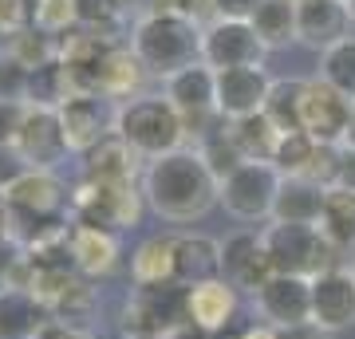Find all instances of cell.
Segmentation results:
<instances>
[{
  "label": "cell",
  "mask_w": 355,
  "mask_h": 339,
  "mask_svg": "<svg viewBox=\"0 0 355 339\" xmlns=\"http://www.w3.org/2000/svg\"><path fill=\"white\" fill-rule=\"evenodd\" d=\"M280 186H284V174L272 162H245L221 182V205L237 221H272Z\"/></svg>",
  "instance_id": "8992f818"
},
{
  "label": "cell",
  "mask_w": 355,
  "mask_h": 339,
  "mask_svg": "<svg viewBox=\"0 0 355 339\" xmlns=\"http://www.w3.org/2000/svg\"><path fill=\"white\" fill-rule=\"evenodd\" d=\"M166 83V99L174 103L182 114H202V111H217V71L209 63H190V67H182L174 71ZM221 114V111H217Z\"/></svg>",
  "instance_id": "d6986e66"
},
{
  "label": "cell",
  "mask_w": 355,
  "mask_h": 339,
  "mask_svg": "<svg viewBox=\"0 0 355 339\" xmlns=\"http://www.w3.org/2000/svg\"><path fill=\"white\" fill-rule=\"evenodd\" d=\"M340 186L355 189V150L352 146H340Z\"/></svg>",
  "instance_id": "ee69618b"
},
{
  "label": "cell",
  "mask_w": 355,
  "mask_h": 339,
  "mask_svg": "<svg viewBox=\"0 0 355 339\" xmlns=\"http://www.w3.org/2000/svg\"><path fill=\"white\" fill-rule=\"evenodd\" d=\"M229 134H233V142L241 146L245 162H272V154H277L280 139H284L277 126H272L268 114H249V119L229 123Z\"/></svg>",
  "instance_id": "d4e9b609"
},
{
  "label": "cell",
  "mask_w": 355,
  "mask_h": 339,
  "mask_svg": "<svg viewBox=\"0 0 355 339\" xmlns=\"http://www.w3.org/2000/svg\"><path fill=\"white\" fill-rule=\"evenodd\" d=\"M142 198L146 209L158 214L170 225H193L214 205H221V182L205 166L198 146H182L174 154H162L142 170Z\"/></svg>",
  "instance_id": "6da1fadb"
},
{
  "label": "cell",
  "mask_w": 355,
  "mask_h": 339,
  "mask_svg": "<svg viewBox=\"0 0 355 339\" xmlns=\"http://www.w3.org/2000/svg\"><path fill=\"white\" fill-rule=\"evenodd\" d=\"M174 280L182 288L221 280V241L205 233H174Z\"/></svg>",
  "instance_id": "2e32d148"
},
{
  "label": "cell",
  "mask_w": 355,
  "mask_h": 339,
  "mask_svg": "<svg viewBox=\"0 0 355 339\" xmlns=\"http://www.w3.org/2000/svg\"><path fill=\"white\" fill-rule=\"evenodd\" d=\"M241 339H280V327L272 324H253V327H245Z\"/></svg>",
  "instance_id": "bcb514c9"
},
{
  "label": "cell",
  "mask_w": 355,
  "mask_h": 339,
  "mask_svg": "<svg viewBox=\"0 0 355 339\" xmlns=\"http://www.w3.org/2000/svg\"><path fill=\"white\" fill-rule=\"evenodd\" d=\"M324 198L328 189L312 186L304 177H284L280 198L272 205V221H288V225H320L324 217Z\"/></svg>",
  "instance_id": "603a6c76"
},
{
  "label": "cell",
  "mask_w": 355,
  "mask_h": 339,
  "mask_svg": "<svg viewBox=\"0 0 355 339\" xmlns=\"http://www.w3.org/2000/svg\"><path fill=\"white\" fill-rule=\"evenodd\" d=\"M142 186L139 182H91L83 177L71 189V217L79 225H99L111 233L135 229L142 221Z\"/></svg>",
  "instance_id": "5b68a950"
},
{
  "label": "cell",
  "mask_w": 355,
  "mask_h": 339,
  "mask_svg": "<svg viewBox=\"0 0 355 339\" xmlns=\"http://www.w3.org/2000/svg\"><path fill=\"white\" fill-rule=\"evenodd\" d=\"M154 8H166V12L174 16H186V20H193V24H209L214 20V0H158Z\"/></svg>",
  "instance_id": "ab89813d"
},
{
  "label": "cell",
  "mask_w": 355,
  "mask_h": 339,
  "mask_svg": "<svg viewBox=\"0 0 355 339\" xmlns=\"http://www.w3.org/2000/svg\"><path fill=\"white\" fill-rule=\"evenodd\" d=\"M198 154H202L205 166L214 170L217 182H225L233 170H241L245 166V154H241V146L233 142V134H229V123H221L205 142H198Z\"/></svg>",
  "instance_id": "e575fe53"
},
{
  "label": "cell",
  "mask_w": 355,
  "mask_h": 339,
  "mask_svg": "<svg viewBox=\"0 0 355 339\" xmlns=\"http://www.w3.org/2000/svg\"><path fill=\"white\" fill-rule=\"evenodd\" d=\"M320 229L328 233V241L336 249H355V189H347V186L328 189Z\"/></svg>",
  "instance_id": "484cf974"
},
{
  "label": "cell",
  "mask_w": 355,
  "mask_h": 339,
  "mask_svg": "<svg viewBox=\"0 0 355 339\" xmlns=\"http://www.w3.org/2000/svg\"><path fill=\"white\" fill-rule=\"evenodd\" d=\"M28 83L32 71L12 55H0V103H28Z\"/></svg>",
  "instance_id": "8d00e7d4"
},
{
  "label": "cell",
  "mask_w": 355,
  "mask_h": 339,
  "mask_svg": "<svg viewBox=\"0 0 355 339\" xmlns=\"http://www.w3.org/2000/svg\"><path fill=\"white\" fill-rule=\"evenodd\" d=\"M130 339H154V336H142V331H135V336H130Z\"/></svg>",
  "instance_id": "816d5d0a"
},
{
  "label": "cell",
  "mask_w": 355,
  "mask_h": 339,
  "mask_svg": "<svg viewBox=\"0 0 355 339\" xmlns=\"http://www.w3.org/2000/svg\"><path fill=\"white\" fill-rule=\"evenodd\" d=\"M186 308H190V327H198L202 336H217L237 315V288L225 284V280L186 288Z\"/></svg>",
  "instance_id": "ac0fdd59"
},
{
  "label": "cell",
  "mask_w": 355,
  "mask_h": 339,
  "mask_svg": "<svg viewBox=\"0 0 355 339\" xmlns=\"http://www.w3.org/2000/svg\"><path fill=\"white\" fill-rule=\"evenodd\" d=\"M36 339H91V336H87L79 324H67V320H55V315H48V320H44V327L36 331Z\"/></svg>",
  "instance_id": "b9f144b4"
},
{
  "label": "cell",
  "mask_w": 355,
  "mask_h": 339,
  "mask_svg": "<svg viewBox=\"0 0 355 339\" xmlns=\"http://www.w3.org/2000/svg\"><path fill=\"white\" fill-rule=\"evenodd\" d=\"M198 339H214V336H198Z\"/></svg>",
  "instance_id": "db71d44e"
},
{
  "label": "cell",
  "mask_w": 355,
  "mask_h": 339,
  "mask_svg": "<svg viewBox=\"0 0 355 339\" xmlns=\"http://www.w3.org/2000/svg\"><path fill=\"white\" fill-rule=\"evenodd\" d=\"M114 134L146 162L186 146L182 111L166 95H139V99L119 103L114 107Z\"/></svg>",
  "instance_id": "3957f363"
},
{
  "label": "cell",
  "mask_w": 355,
  "mask_h": 339,
  "mask_svg": "<svg viewBox=\"0 0 355 339\" xmlns=\"http://www.w3.org/2000/svg\"><path fill=\"white\" fill-rule=\"evenodd\" d=\"M8 55H12L16 63H24L28 71L48 67V63L60 60V36H48V32H40L36 24L20 28V32L8 36Z\"/></svg>",
  "instance_id": "f1b7e54d"
},
{
  "label": "cell",
  "mask_w": 355,
  "mask_h": 339,
  "mask_svg": "<svg viewBox=\"0 0 355 339\" xmlns=\"http://www.w3.org/2000/svg\"><path fill=\"white\" fill-rule=\"evenodd\" d=\"M16 154L24 158L28 170H55L64 162L71 146L64 139V126H60V114L48 111V107H28V123L16 139Z\"/></svg>",
  "instance_id": "7c38bea8"
},
{
  "label": "cell",
  "mask_w": 355,
  "mask_h": 339,
  "mask_svg": "<svg viewBox=\"0 0 355 339\" xmlns=\"http://www.w3.org/2000/svg\"><path fill=\"white\" fill-rule=\"evenodd\" d=\"M0 55H8V32H0Z\"/></svg>",
  "instance_id": "681fc988"
},
{
  "label": "cell",
  "mask_w": 355,
  "mask_h": 339,
  "mask_svg": "<svg viewBox=\"0 0 355 339\" xmlns=\"http://www.w3.org/2000/svg\"><path fill=\"white\" fill-rule=\"evenodd\" d=\"M150 76L146 63L135 55L130 44H114L107 51V60L99 63V95L103 99H114V103H127V99H139L142 95V79Z\"/></svg>",
  "instance_id": "ffe728a7"
},
{
  "label": "cell",
  "mask_w": 355,
  "mask_h": 339,
  "mask_svg": "<svg viewBox=\"0 0 355 339\" xmlns=\"http://www.w3.org/2000/svg\"><path fill=\"white\" fill-rule=\"evenodd\" d=\"M24 170L28 166H24V158L16 154V146H0V189H8Z\"/></svg>",
  "instance_id": "7bdbcfd3"
},
{
  "label": "cell",
  "mask_w": 355,
  "mask_h": 339,
  "mask_svg": "<svg viewBox=\"0 0 355 339\" xmlns=\"http://www.w3.org/2000/svg\"><path fill=\"white\" fill-rule=\"evenodd\" d=\"M277 79L268 76L265 67H229L217 71V111L225 123L249 119V114H265L268 91Z\"/></svg>",
  "instance_id": "30bf717a"
},
{
  "label": "cell",
  "mask_w": 355,
  "mask_h": 339,
  "mask_svg": "<svg viewBox=\"0 0 355 339\" xmlns=\"http://www.w3.org/2000/svg\"><path fill=\"white\" fill-rule=\"evenodd\" d=\"M130 277L139 288H162V284H178L174 280V233H158L146 237L130 257Z\"/></svg>",
  "instance_id": "7402d4cb"
},
{
  "label": "cell",
  "mask_w": 355,
  "mask_h": 339,
  "mask_svg": "<svg viewBox=\"0 0 355 339\" xmlns=\"http://www.w3.org/2000/svg\"><path fill=\"white\" fill-rule=\"evenodd\" d=\"M343 146H352L355 150V107H352V123H347V139H343Z\"/></svg>",
  "instance_id": "c3c4849f"
},
{
  "label": "cell",
  "mask_w": 355,
  "mask_h": 339,
  "mask_svg": "<svg viewBox=\"0 0 355 339\" xmlns=\"http://www.w3.org/2000/svg\"><path fill=\"white\" fill-rule=\"evenodd\" d=\"M265 0H214V20H253Z\"/></svg>",
  "instance_id": "60d3db41"
},
{
  "label": "cell",
  "mask_w": 355,
  "mask_h": 339,
  "mask_svg": "<svg viewBox=\"0 0 355 339\" xmlns=\"http://www.w3.org/2000/svg\"><path fill=\"white\" fill-rule=\"evenodd\" d=\"M95 304H99V296L91 288V280L83 277V272H76V277L64 284V292L55 296V304H51L48 312L55 315V320H67V324H83V320H91Z\"/></svg>",
  "instance_id": "836d02e7"
},
{
  "label": "cell",
  "mask_w": 355,
  "mask_h": 339,
  "mask_svg": "<svg viewBox=\"0 0 355 339\" xmlns=\"http://www.w3.org/2000/svg\"><path fill=\"white\" fill-rule=\"evenodd\" d=\"M343 4H347V0H343Z\"/></svg>",
  "instance_id": "9f6ffc18"
},
{
  "label": "cell",
  "mask_w": 355,
  "mask_h": 339,
  "mask_svg": "<svg viewBox=\"0 0 355 339\" xmlns=\"http://www.w3.org/2000/svg\"><path fill=\"white\" fill-rule=\"evenodd\" d=\"M4 288H8V280H4V272H0V292H4Z\"/></svg>",
  "instance_id": "f907efd6"
},
{
  "label": "cell",
  "mask_w": 355,
  "mask_h": 339,
  "mask_svg": "<svg viewBox=\"0 0 355 339\" xmlns=\"http://www.w3.org/2000/svg\"><path fill=\"white\" fill-rule=\"evenodd\" d=\"M40 0H0V32H20V28H32V16H36Z\"/></svg>",
  "instance_id": "74e56055"
},
{
  "label": "cell",
  "mask_w": 355,
  "mask_h": 339,
  "mask_svg": "<svg viewBox=\"0 0 355 339\" xmlns=\"http://www.w3.org/2000/svg\"><path fill=\"white\" fill-rule=\"evenodd\" d=\"M55 114H60V126H64V139L71 146V154H87L103 134L114 130V111L107 114L99 95H71Z\"/></svg>",
  "instance_id": "9a60e30c"
},
{
  "label": "cell",
  "mask_w": 355,
  "mask_h": 339,
  "mask_svg": "<svg viewBox=\"0 0 355 339\" xmlns=\"http://www.w3.org/2000/svg\"><path fill=\"white\" fill-rule=\"evenodd\" d=\"M67 249H71V264L76 272H83L87 280L95 277H111L119 268V257H123V245H119V233L99 225H71V237H67Z\"/></svg>",
  "instance_id": "e0dca14e"
},
{
  "label": "cell",
  "mask_w": 355,
  "mask_h": 339,
  "mask_svg": "<svg viewBox=\"0 0 355 339\" xmlns=\"http://www.w3.org/2000/svg\"><path fill=\"white\" fill-rule=\"evenodd\" d=\"M139 170V154L130 150L119 134H103L87 154H83V177L91 182H135Z\"/></svg>",
  "instance_id": "44dd1931"
},
{
  "label": "cell",
  "mask_w": 355,
  "mask_h": 339,
  "mask_svg": "<svg viewBox=\"0 0 355 339\" xmlns=\"http://www.w3.org/2000/svg\"><path fill=\"white\" fill-rule=\"evenodd\" d=\"M253 300H257L261 320L280 327V331L284 327L312 324V280L308 277H284V272H277Z\"/></svg>",
  "instance_id": "8fae6325"
},
{
  "label": "cell",
  "mask_w": 355,
  "mask_h": 339,
  "mask_svg": "<svg viewBox=\"0 0 355 339\" xmlns=\"http://www.w3.org/2000/svg\"><path fill=\"white\" fill-rule=\"evenodd\" d=\"M249 24H253V32L261 36V44L268 51L288 48V44H296V4H288V0H265Z\"/></svg>",
  "instance_id": "4316f807"
},
{
  "label": "cell",
  "mask_w": 355,
  "mask_h": 339,
  "mask_svg": "<svg viewBox=\"0 0 355 339\" xmlns=\"http://www.w3.org/2000/svg\"><path fill=\"white\" fill-rule=\"evenodd\" d=\"M48 320V308L24 288L0 292V339H36Z\"/></svg>",
  "instance_id": "cb8c5ba5"
},
{
  "label": "cell",
  "mask_w": 355,
  "mask_h": 339,
  "mask_svg": "<svg viewBox=\"0 0 355 339\" xmlns=\"http://www.w3.org/2000/svg\"><path fill=\"white\" fill-rule=\"evenodd\" d=\"M265 44L249 20H209L202 28V63L214 71L229 67H265Z\"/></svg>",
  "instance_id": "52a82bcc"
},
{
  "label": "cell",
  "mask_w": 355,
  "mask_h": 339,
  "mask_svg": "<svg viewBox=\"0 0 355 339\" xmlns=\"http://www.w3.org/2000/svg\"><path fill=\"white\" fill-rule=\"evenodd\" d=\"M32 24H36L40 32H48V36H60V40H64L67 32H76V28H79L76 0H40V4H36V16H32Z\"/></svg>",
  "instance_id": "d590c367"
},
{
  "label": "cell",
  "mask_w": 355,
  "mask_h": 339,
  "mask_svg": "<svg viewBox=\"0 0 355 339\" xmlns=\"http://www.w3.org/2000/svg\"><path fill=\"white\" fill-rule=\"evenodd\" d=\"M272 277H277V268L268 261L261 233L241 229V233H233V237L221 241V280L225 284H233L237 292H253L257 296Z\"/></svg>",
  "instance_id": "9c48e42d"
},
{
  "label": "cell",
  "mask_w": 355,
  "mask_h": 339,
  "mask_svg": "<svg viewBox=\"0 0 355 339\" xmlns=\"http://www.w3.org/2000/svg\"><path fill=\"white\" fill-rule=\"evenodd\" d=\"M304 87H308V79H277V83H272V91H268L265 114L272 119V126H277L280 134H292V130H300Z\"/></svg>",
  "instance_id": "83f0119b"
},
{
  "label": "cell",
  "mask_w": 355,
  "mask_h": 339,
  "mask_svg": "<svg viewBox=\"0 0 355 339\" xmlns=\"http://www.w3.org/2000/svg\"><path fill=\"white\" fill-rule=\"evenodd\" d=\"M352 32V8L343 0H300L296 4V40L312 51H324L343 44Z\"/></svg>",
  "instance_id": "5bb4252c"
},
{
  "label": "cell",
  "mask_w": 355,
  "mask_h": 339,
  "mask_svg": "<svg viewBox=\"0 0 355 339\" xmlns=\"http://www.w3.org/2000/svg\"><path fill=\"white\" fill-rule=\"evenodd\" d=\"M67 99H71V87H67V71H64V63L60 60L32 71V83H28V107L60 111Z\"/></svg>",
  "instance_id": "1f68e13d"
},
{
  "label": "cell",
  "mask_w": 355,
  "mask_h": 339,
  "mask_svg": "<svg viewBox=\"0 0 355 339\" xmlns=\"http://www.w3.org/2000/svg\"><path fill=\"white\" fill-rule=\"evenodd\" d=\"M312 324L324 331H343L355 324V268H328L312 280Z\"/></svg>",
  "instance_id": "4fadbf2b"
},
{
  "label": "cell",
  "mask_w": 355,
  "mask_h": 339,
  "mask_svg": "<svg viewBox=\"0 0 355 339\" xmlns=\"http://www.w3.org/2000/svg\"><path fill=\"white\" fill-rule=\"evenodd\" d=\"M316 154H320V142L312 139V134L292 130V134L280 139L277 154H272V166H277L284 177H308V170H312V162H316Z\"/></svg>",
  "instance_id": "4dcf8cb0"
},
{
  "label": "cell",
  "mask_w": 355,
  "mask_h": 339,
  "mask_svg": "<svg viewBox=\"0 0 355 339\" xmlns=\"http://www.w3.org/2000/svg\"><path fill=\"white\" fill-rule=\"evenodd\" d=\"M352 99H343L336 87L324 79H308L304 87V107H300V130L312 134L320 146H343L347 139V123H352Z\"/></svg>",
  "instance_id": "ba28073f"
},
{
  "label": "cell",
  "mask_w": 355,
  "mask_h": 339,
  "mask_svg": "<svg viewBox=\"0 0 355 339\" xmlns=\"http://www.w3.org/2000/svg\"><path fill=\"white\" fill-rule=\"evenodd\" d=\"M328 331L324 327H316V324H300V327H284L280 331V339H324Z\"/></svg>",
  "instance_id": "f6af8a7d"
},
{
  "label": "cell",
  "mask_w": 355,
  "mask_h": 339,
  "mask_svg": "<svg viewBox=\"0 0 355 339\" xmlns=\"http://www.w3.org/2000/svg\"><path fill=\"white\" fill-rule=\"evenodd\" d=\"M127 44L146 63V71L162 79H170L174 71L190 67V63H202V24L166 12V8L142 12L130 24Z\"/></svg>",
  "instance_id": "7a4b0ae2"
},
{
  "label": "cell",
  "mask_w": 355,
  "mask_h": 339,
  "mask_svg": "<svg viewBox=\"0 0 355 339\" xmlns=\"http://www.w3.org/2000/svg\"><path fill=\"white\" fill-rule=\"evenodd\" d=\"M79 28H95L107 40L123 44V24H127V0H76Z\"/></svg>",
  "instance_id": "d6a6232c"
},
{
  "label": "cell",
  "mask_w": 355,
  "mask_h": 339,
  "mask_svg": "<svg viewBox=\"0 0 355 339\" xmlns=\"http://www.w3.org/2000/svg\"><path fill=\"white\" fill-rule=\"evenodd\" d=\"M16 237V225H12V214H8V205H4V198H0V245L4 241Z\"/></svg>",
  "instance_id": "7dc6e473"
},
{
  "label": "cell",
  "mask_w": 355,
  "mask_h": 339,
  "mask_svg": "<svg viewBox=\"0 0 355 339\" xmlns=\"http://www.w3.org/2000/svg\"><path fill=\"white\" fill-rule=\"evenodd\" d=\"M288 4H300V0H288Z\"/></svg>",
  "instance_id": "11a10c76"
},
{
  "label": "cell",
  "mask_w": 355,
  "mask_h": 339,
  "mask_svg": "<svg viewBox=\"0 0 355 339\" xmlns=\"http://www.w3.org/2000/svg\"><path fill=\"white\" fill-rule=\"evenodd\" d=\"M265 252L272 268L284 277H308L316 280L320 272L336 268V245L328 241V233L320 225H288V221H268L261 229Z\"/></svg>",
  "instance_id": "277c9868"
},
{
  "label": "cell",
  "mask_w": 355,
  "mask_h": 339,
  "mask_svg": "<svg viewBox=\"0 0 355 339\" xmlns=\"http://www.w3.org/2000/svg\"><path fill=\"white\" fill-rule=\"evenodd\" d=\"M320 79L340 91L343 99L355 103V36H347L343 44H336L320 55Z\"/></svg>",
  "instance_id": "f546056e"
},
{
  "label": "cell",
  "mask_w": 355,
  "mask_h": 339,
  "mask_svg": "<svg viewBox=\"0 0 355 339\" xmlns=\"http://www.w3.org/2000/svg\"><path fill=\"white\" fill-rule=\"evenodd\" d=\"M347 8H352V20H355V0H347Z\"/></svg>",
  "instance_id": "f5cc1de1"
},
{
  "label": "cell",
  "mask_w": 355,
  "mask_h": 339,
  "mask_svg": "<svg viewBox=\"0 0 355 339\" xmlns=\"http://www.w3.org/2000/svg\"><path fill=\"white\" fill-rule=\"evenodd\" d=\"M28 123V103H0V146H16Z\"/></svg>",
  "instance_id": "f35d334b"
}]
</instances>
